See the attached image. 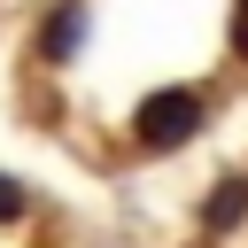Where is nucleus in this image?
Returning <instances> with one entry per match:
<instances>
[{"mask_svg": "<svg viewBox=\"0 0 248 248\" xmlns=\"http://www.w3.org/2000/svg\"><path fill=\"white\" fill-rule=\"evenodd\" d=\"M202 93L194 85H163V93H147L140 108H132V140L147 147V155H170V147H186L194 132H202Z\"/></svg>", "mask_w": 248, "mask_h": 248, "instance_id": "1", "label": "nucleus"}, {"mask_svg": "<svg viewBox=\"0 0 248 248\" xmlns=\"http://www.w3.org/2000/svg\"><path fill=\"white\" fill-rule=\"evenodd\" d=\"M78 39H85V0H62V8L39 23V62H70Z\"/></svg>", "mask_w": 248, "mask_h": 248, "instance_id": "2", "label": "nucleus"}, {"mask_svg": "<svg viewBox=\"0 0 248 248\" xmlns=\"http://www.w3.org/2000/svg\"><path fill=\"white\" fill-rule=\"evenodd\" d=\"M240 217H248V178L232 170V178H217V194L202 202V232H232Z\"/></svg>", "mask_w": 248, "mask_h": 248, "instance_id": "3", "label": "nucleus"}, {"mask_svg": "<svg viewBox=\"0 0 248 248\" xmlns=\"http://www.w3.org/2000/svg\"><path fill=\"white\" fill-rule=\"evenodd\" d=\"M23 209H31V194H23V186H16V178H8V170H0V225H16V217H23Z\"/></svg>", "mask_w": 248, "mask_h": 248, "instance_id": "4", "label": "nucleus"}, {"mask_svg": "<svg viewBox=\"0 0 248 248\" xmlns=\"http://www.w3.org/2000/svg\"><path fill=\"white\" fill-rule=\"evenodd\" d=\"M232 46H240V54H248V0H240V8H232Z\"/></svg>", "mask_w": 248, "mask_h": 248, "instance_id": "5", "label": "nucleus"}]
</instances>
